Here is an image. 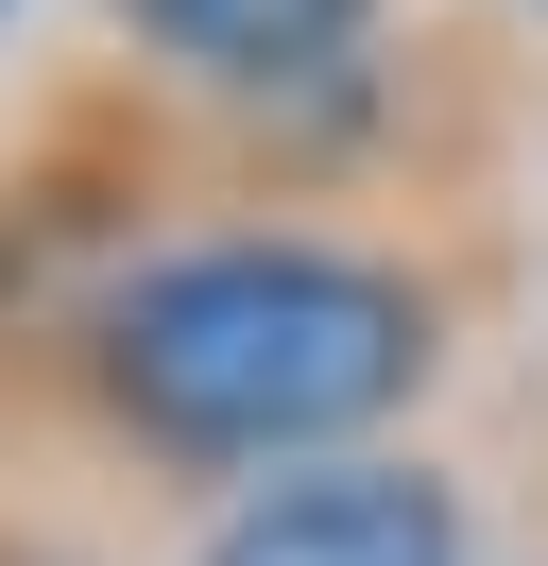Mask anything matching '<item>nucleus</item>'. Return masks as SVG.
<instances>
[{
  "label": "nucleus",
  "mask_w": 548,
  "mask_h": 566,
  "mask_svg": "<svg viewBox=\"0 0 548 566\" xmlns=\"http://www.w3.org/2000/svg\"><path fill=\"white\" fill-rule=\"evenodd\" d=\"M0 566H103V549H68V532H34V515H0Z\"/></svg>",
  "instance_id": "nucleus-4"
},
{
  "label": "nucleus",
  "mask_w": 548,
  "mask_h": 566,
  "mask_svg": "<svg viewBox=\"0 0 548 566\" xmlns=\"http://www.w3.org/2000/svg\"><path fill=\"white\" fill-rule=\"evenodd\" d=\"M514 18H531V35H548V0H514Z\"/></svg>",
  "instance_id": "nucleus-5"
},
{
  "label": "nucleus",
  "mask_w": 548,
  "mask_h": 566,
  "mask_svg": "<svg viewBox=\"0 0 548 566\" xmlns=\"http://www.w3.org/2000/svg\"><path fill=\"white\" fill-rule=\"evenodd\" d=\"M445 360H463L445 258L360 223H205V241H137L34 395L155 497H240L429 412Z\"/></svg>",
  "instance_id": "nucleus-1"
},
{
  "label": "nucleus",
  "mask_w": 548,
  "mask_h": 566,
  "mask_svg": "<svg viewBox=\"0 0 548 566\" xmlns=\"http://www.w3.org/2000/svg\"><path fill=\"white\" fill-rule=\"evenodd\" d=\"M189 566H479V481L429 447H342V463L205 497Z\"/></svg>",
  "instance_id": "nucleus-3"
},
{
  "label": "nucleus",
  "mask_w": 548,
  "mask_h": 566,
  "mask_svg": "<svg viewBox=\"0 0 548 566\" xmlns=\"http://www.w3.org/2000/svg\"><path fill=\"white\" fill-rule=\"evenodd\" d=\"M103 35L155 52L189 104H223L274 172H360L411 120L394 0H103Z\"/></svg>",
  "instance_id": "nucleus-2"
}]
</instances>
